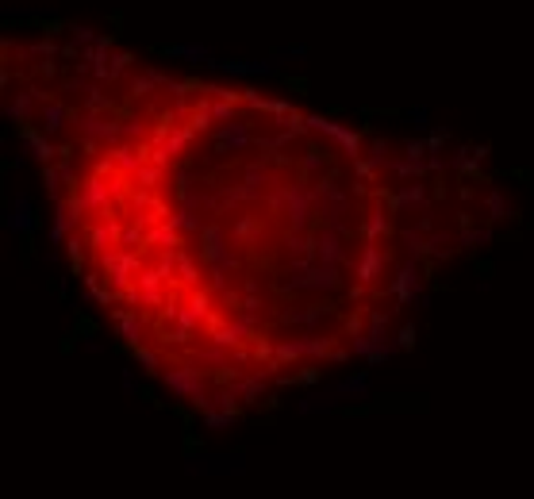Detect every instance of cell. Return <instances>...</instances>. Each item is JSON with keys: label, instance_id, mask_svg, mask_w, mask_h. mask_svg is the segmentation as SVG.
<instances>
[{"label": "cell", "instance_id": "1", "mask_svg": "<svg viewBox=\"0 0 534 499\" xmlns=\"http://www.w3.org/2000/svg\"><path fill=\"white\" fill-rule=\"evenodd\" d=\"M0 100L96 311L212 423L388 357L515 215L465 138L350 127L73 20L8 23Z\"/></svg>", "mask_w": 534, "mask_h": 499}]
</instances>
